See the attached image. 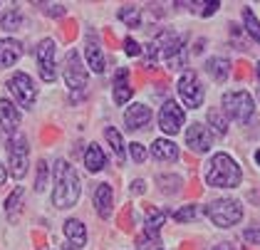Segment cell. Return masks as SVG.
Listing matches in <instances>:
<instances>
[{"mask_svg":"<svg viewBox=\"0 0 260 250\" xmlns=\"http://www.w3.org/2000/svg\"><path fill=\"white\" fill-rule=\"evenodd\" d=\"M119 20L121 22H126L129 27H139V22H141L139 8H137V5H124V8L119 10Z\"/></svg>","mask_w":260,"mask_h":250,"instance_id":"25","label":"cell"},{"mask_svg":"<svg viewBox=\"0 0 260 250\" xmlns=\"http://www.w3.org/2000/svg\"><path fill=\"white\" fill-rule=\"evenodd\" d=\"M126 77H129V70H126V67H119V72H117V77H114V102H117V104H126V102L132 99V95H134V89L129 87Z\"/></svg>","mask_w":260,"mask_h":250,"instance_id":"17","label":"cell"},{"mask_svg":"<svg viewBox=\"0 0 260 250\" xmlns=\"http://www.w3.org/2000/svg\"><path fill=\"white\" fill-rule=\"evenodd\" d=\"M112 198H114V193H112L109 183H100L94 189V208H97V213H100L102 218H109L112 215Z\"/></svg>","mask_w":260,"mask_h":250,"instance_id":"15","label":"cell"},{"mask_svg":"<svg viewBox=\"0 0 260 250\" xmlns=\"http://www.w3.org/2000/svg\"><path fill=\"white\" fill-rule=\"evenodd\" d=\"M151 156L156 161H176L179 159V146L169 139H156L151 144Z\"/></svg>","mask_w":260,"mask_h":250,"instance_id":"16","label":"cell"},{"mask_svg":"<svg viewBox=\"0 0 260 250\" xmlns=\"http://www.w3.org/2000/svg\"><path fill=\"white\" fill-rule=\"evenodd\" d=\"M179 97L181 102L186 104V107H191V109H199L201 104H203V87H201L199 77H196V72H183L179 79Z\"/></svg>","mask_w":260,"mask_h":250,"instance_id":"6","label":"cell"},{"mask_svg":"<svg viewBox=\"0 0 260 250\" xmlns=\"http://www.w3.org/2000/svg\"><path fill=\"white\" fill-rule=\"evenodd\" d=\"M20 22H22V18L18 10H10L8 15H3V27H5V30H18Z\"/></svg>","mask_w":260,"mask_h":250,"instance_id":"32","label":"cell"},{"mask_svg":"<svg viewBox=\"0 0 260 250\" xmlns=\"http://www.w3.org/2000/svg\"><path fill=\"white\" fill-rule=\"evenodd\" d=\"M64 82L75 92H84L87 89V70L82 67V59L75 50L67 52V57H64Z\"/></svg>","mask_w":260,"mask_h":250,"instance_id":"7","label":"cell"},{"mask_svg":"<svg viewBox=\"0 0 260 250\" xmlns=\"http://www.w3.org/2000/svg\"><path fill=\"white\" fill-rule=\"evenodd\" d=\"M82 193V181L75 166H70L67 161H57L55 164V191H52V203L55 208H72L80 201Z\"/></svg>","mask_w":260,"mask_h":250,"instance_id":"1","label":"cell"},{"mask_svg":"<svg viewBox=\"0 0 260 250\" xmlns=\"http://www.w3.org/2000/svg\"><path fill=\"white\" fill-rule=\"evenodd\" d=\"M87 62H89V70L102 75L104 72V52H102L100 42L94 40V35L87 38Z\"/></svg>","mask_w":260,"mask_h":250,"instance_id":"18","label":"cell"},{"mask_svg":"<svg viewBox=\"0 0 260 250\" xmlns=\"http://www.w3.org/2000/svg\"><path fill=\"white\" fill-rule=\"evenodd\" d=\"M47 15H52V18H60V15H64V8L62 5H47V10H45Z\"/></svg>","mask_w":260,"mask_h":250,"instance_id":"37","label":"cell"},{"mask_svg":"<svg viewBox=\"0 0 260 250\" xmlns=\"http://www.w3.org/2000/svg\"><path fill=\"white\" fill-rule=\"evenodd\" d=\"M5 178H8V169H5V166L0 164V186L5 183Z\"/></svg>","mask_w":260,"mask_h":250,"instance_id":"39","label":"cell"},{"mask_svg":"<svg viewBox=\"0 0 260 250\" xmlns=\"http://www.w3.org/2000/svg\"><path fill=\"white\" fill-rule=\"evenodd\" d=\"M206 213L218 228H231L243 218V208L236 198H218L206 206Z\"/></svg>","mask_w":260,"mask_h":250,"instance_id":"4","label":"cell"},{"mask_svg":"<svg viewBox=\"0 0 260 250\" xmlns=\"http://www.w3.org/2000/svg\"><path fill=\"white\" fill-rule=\"evenodd\" d=\"M20 203H22V189L18 186L15 191L10 193V198L5 201V213L10 221H15V211H20Z\"/></svg>","mask_w":260,"mask_h":250,"instance_id":"27","label":"cell"},{"mask_svg":"<svg viewBox=\"0 0 260 250\" xmlns=\"http://www.w3.org/2000/svg\"><path fill=\"white\" fill-rule=\"evenodd\" d=\"M255 161H258V166H260V149L255 151Z\"/></svg>","mask_w":260,"mask_h":250,"instance_id":"40","label":"cell"},{"mask_svg":"<svg viewBox=\"0 0 260 250\" xmlns=\"http://www.w3.org/2000/svg\"><path fill=\"white\" fill-rule=\"evenodd\" d=\"M164 218H166V213L159 211V208H149L146 211V235H159L161 226H164Z\"/></svg>","mask_w":260,"mask_h":250,"instance_id":"22","label":"cell"},{"mask_svg":"<svg viewBox=\"0 0 260 250\" xmlns=\"http://www.w3.org/2000/svg\"><path fill=\"white\" fill-rule=\"evenodd\" d=\"M206 72L216 82H225V77L231 75V62L225 57H211L206 62Z\"/></svg>","mask_w":260,"mask_h":250,"instance_id":"20","label":"cell"},{"mask_svg":"<svg viewBox=\"0 0 260 250\" xmlns=\"http://www.w3.org/2000/svg\"><path fill=\"white\" fill-rule=\"evenodd\" d=\"M243 178L240 166L231 159L228 154H216L208 164V173H206V183L213 189H236Z\"/></svg>","mask_w":260,"mask_h":250,"instance_id":"2","label":"cell"},{"mask_svg":"<svg viewBox=\"0 0 260 250\" xmlns=\"http://www.w3.org/2000/svg\"><path fill=\"white\" fill-rule=\"evenodd\" d=\"M199 8H201L199 13L203 15V18H206V15H213V13L218 10L220 3H216V0H211V3H199Z\"/></svg>","mask_w":260,"mask_h":250,"instance_id":"34","label":"cell"},{"mask_svg":"<svg viewBox=\"0 0 260 250\" xmlns=\"http://www.w3.org/2000/svg\"><path fill=\"white\" fill-rule=\"evenodd\" d=\"M186 121V114L176 102H166L159 112V127L164 134H179L181 127Z\"/></svg>","mask_w":260,"mask_h":250,"instance_id":"10","label":"cell"},{"mask_svg":"<svg viewBox=\"0 0 260 250\" xmlns=\"http://www.w3.org/2000/svg\"><path fill=\"white\" fill-rule=\"evenodd\" d=\"M258 99H260V87H258Z\"/></svg>","mask_w":260,"mask_h":250,"instance_id":"42","label":"cell"},{"mask_svg":"<svg viewBox=\"0 0 260 250\" xmlns=\"http://www.w3.org/2000/svg\"><path fill=\"white\" fill-rule=\"evenodd\" d=\"M8 87H10L13 97L18 99V104L27 107V109H32V107H35V97H38V92H35V84H32L30 75H25V72L13 75L10 82H8Z\"/></svg>","mask_w":260,"mask_h":250,"instance_id":"8","label":"cell"},{"mask_svg":"<svg viewBox=\"0 0 260 250\" xmlns=\"http://www.w3.org/2000/svg\"><path fill=\"white\" fill-rule=\"evenodd\" d=\"M64 235H67V240H70L75 248H82V245L87 243V231H84V226H82L77 218H70V221L64 223Z\"/></svg>","mask_w":260,"mask_h":250,"instance_id":"19","label":"cell"},{"mask_svg":"<svg viewBox=\"0 0 260 250\" xmlns=\"http://www.w3.org/2000/svg\"><path fill=\"white\" fill-rule=\"evenodd\" d=\"M124 45H126V55H129V57H137V55L141 52V47H139V45H137V42H134L132 38L124 40Z\"/></svg>","mask_w":260,"mask_h":250,"instance_id":"36","label":"cell"},{"mask_svg":"<svg viewBox=\"0 0 260 250\" xmlns=\"http://www.w3.org/2000/svg\"><path fill=\"white\" fill-rule=\"evenodd\" d=\"M243 238H245V243H250V245H260V228H248V231L243 233Z\"/></svg>","mask_w":260,"mask_h":250,"instance_id":"35","label":"cell"},{"mask_svg":"<svg viewBox=\"0 0 260 250\" xmlns=\"http://www.w3.org/2000/svg\"><path fill=\"white\" fill-rule=\"evenodd\" d=\"M213 250H236V245H233V243H218Z\"/></svg>","mask_w":260,"mask_h":250,"instance_id":"38","label":"cell"},{"mask_svg":"<svg viewBox=\"0 0 260 250\" xmlns=\"http://www.w3.org/2000/svg\"><path fill=\"white\" fill-rule=\"evenodd\" d=\"M129 151H132V159H134L137 164H144V159H146V149L141 146L139 141H134V144H129Z\"/></svg>","mask_w":260,"mask_h":250,"instance_id":"33","label":"cell"},{"mask_svg":"<svg viewBox=\"0 0 260 250\" xmlns=\"http://www.w3.org/2000/svg\"><path fill=\"white\" fill-rule=\"evenodd\" d=\"M255 72H258V77H260V62H258V67H255Z\"/></svg>","mask_w":260,"mask_h":250,"instance_id":"41","label":"cell"},{"mask_svg":"<svg viewBox=\"0 0 260 250\" xmlns=\"http://www.w3.org/2000/svg\"><path fill=\"white\" fill-rule=\"evenodd\" d=\"M253 112H255V102L248 92H228L223 95V114H228L231 119H236L238 124H248L253 119Z\"/></svg>","mask_w":260,"mask_h":250,"instance_id":"3","label":"cell"},{"mask_svg":"<svg viewBox=\"0 0 260 250\" xmlns=\"http://www.w3.org/2000/svg\"><path fill=\"white\" fill-rule=\"evenodd\" d=\"M35 57H38V67H40V77L45 82H52L57 77V67H55V40L45 38L35 50Z\"/></svg>","mask_w":260,"mask_h":250,"instance_id":"9","label":"cell"},{"mask_svg":"<svg viewBox=\"0 0 260 250\" xmlns=\"http://www.w3.org/2000/svg\"><path fill=\"white\" fill-rule=\"evenodd\" d=\"M156 183L161 186V191L164 193H176L181 189V178L179 176H159V178H156Z\"/></svg>","mask_w":260,"mask_h":250,"instance_id":"28","label":"cell"},{"mask_svg":"<svg viewBox=\"0 0 260 250\" xmlns=\"http://www.w3.org/2000/svg\"><path fill=\"white\" fill-rule=\"evenodd\" d=\"M22 55V45L13 38L0 40V67H13Z\"/></svg>","mask_w":260,"mask_h":250,"instance_id":"14","label":"cell"},{"mask_svg":"<svg viewBox=\"0 0 260 250\" xmlns=\"http://www.w3.org/2000/svg\"><path fill=\"white\" fill-rule=\"evenodd\" d=\"M124 121H126V129H144L149 121H151V109L146 107V104H134V107H129L126 109V114H124Z\"/></svg>","mask_w":260,"mask_h":250,"instance_id":"13","label":"cell"},{"mask_svg":"<svg viewBox=\"0 0 260 250\" xmlns=\"http://www.w3.org/2000/svg\"><path fill=\"white\" fill-rule=\"evenodd\" d=\"M47 189V164L40 161L38 164V176H35V191H45Z\"/></svg>","mask_w":260,"mask_h":250,"instance_id":"31","label":"cell"},{"mask_svg":"<svg viewBox=\"0 0 260 250\" xmlns=\"http://www.w3.org/2000/svg\"><path fill=\"white\" fill-rule=\"evenodd\" d=\"M8 164H10V173L18 181L27 173V141L22 134H15L8 141Z\"/></svg>","mask_w":260,"mask_h":250,"instance_id":"5","label":"cell"},{"mask_svg":"<svg viewBox=\"0 0 260 250\" xmlns=\"http://www.w3.org/2000/svg\"><path fill=\"white\" fill-rule=\"evenodd\" d=\"M208 121H211V127L216 129V134H225L228 132V119H225V114L220 112V109H211L208 112Z\"/></svg>","mask_w":260,"mask_h":250,"instance_id":"26","label":"cell"},{"mask_svg":"<svg viewBox=\"0 0 260 250\" xmlns=\"http://www.w3.org/2000/svg\"><path fill=\"white\" fill-rule=\"evenodd\" d=\"M137 245H139V250H161V243L156 235H139L137 238Z\"/></svg>","mask_w":260,"mask_h":250,"instance_id":"30","label":"cell"},{"mask_svg":"<svg viewBox=\"0 0 260 250\" xmlns=\"http://www.w3.org/2000/svg\"><path fill=\"white\" fill-rule=\"evenodd\" d=\"M174 218L179 221V223H188V221H193V218H199V206H183L181 211H174Z\"/></svg>","mask_w":260,"mask_h":250,"instance_id":"29","label":"cell"},{"mask_svg":"<svg viewBox=\"0 0 260 250\" xmlns=\"http://www.w3.org/2000/svg\"><path fill=\"white\" fill-rule=\"evenodd\" d=\"M18 124H20V112L18 107H13V102L0 99V127L10 136L18 134Z\"/></svg>","mask_w":260,"mask_h":250,"instance_id":"12","label":"cell"},{"mask_svg":"<svg viewBox=\"0 0 260 250\" xmlns=\"http://www.w3.org/2000/svg\"><path fill=\"white\" fill-rule=\"evenodd\" d=\"M186 144H188V149L191 151H196V154H206L211 146H213V134L208 132V127H203V124H191L188 127V132H186Z\"/></svg>","mask_w":260,"mask_h":250,"instance_id":"11","label":"cell"},{"mask_svg":"<svg viewBox=\"0 0 260 250\" xmlns=\"http://www.w3.org/2000/svg\"><path fill=\"white\" fill-rule=\"evenodd\" d=\"M84 166L89 169L92 173L102 171L104 166H107V159H104V151H102L97 144H89L87 146V154H84Z\"/></svg>","mask_w":260,"mask_h":250,"instance_id":"21","label":"cell"},{"mask_svg":"<svg viewBox=\"0 0 260 250\" xmlns=\"http://www.w3.org/2000/svg\"><path fill=\"white\" fill-rule=\"evenodd\" d=\"M243 20H245V30H248V35L260 45V22H258V18L253 15L250 8H243Z\"/></svg>","mask_w":260,"mask_h":250,"instance_id":"24","label":"cell"},{"mask_svg":"<svg viewBox=\"0 0 260 250\" xmlns=\"http://www.w3.org/2000/svg\"><path fill=\"white\" fill-rule=\"evenodd\" d=\"M104 136H107V141L112 144V151H114V156H117V164H121V161H124V144H121V134L114 129V127H109V129L104 132Z\"/></svg>","mask_w":260,"mask_h":250,"instance_id":"23","label":"cell"}]
</instances>
